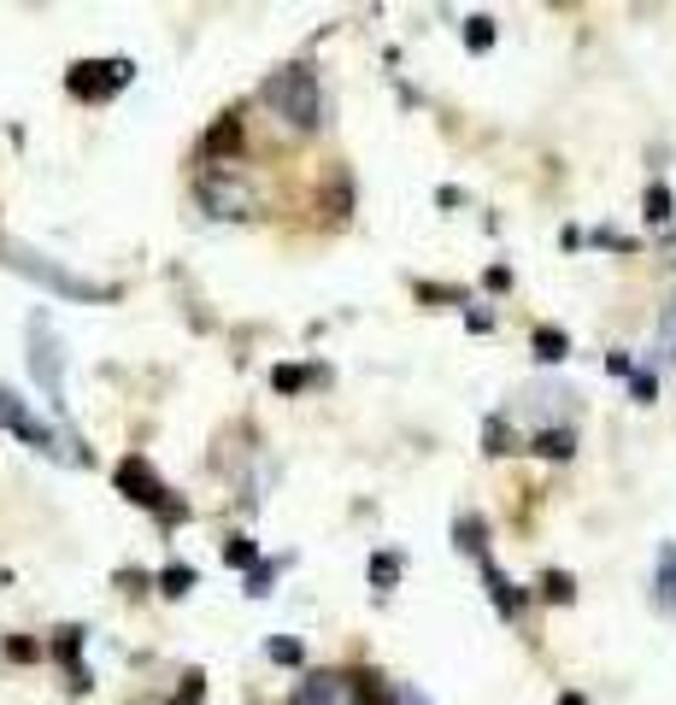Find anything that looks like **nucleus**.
Wrapping results in <instances>:
<instances>
[{"label": "nucleus", "instance_id": "f257e3e1", "mask_svg": "<svg viewBox=\"0 0 676 705\" xmlns=\"http://www.w3.org/2000/svg\"><path fill=\"white\" fill-rule=\"evenodd\" d=\"M265 106L289 124L294 136H312V130H324V83H318V71L312 66H282L265 77Z\"/></svg>", "mask_w": 676, "mask_h": 705}, {"label": "nucleus", "instance_id": "f03ea898", "mask_svg": "<svg viewBox=\"0 0 676 705\" xmlns=\"http://www.w3.org/2000/svg\"><path fill=\"white\" fill-rule=\"evenodd\" d=\"M0 265H12L19 277L42 282V289H54V294H66V301H94V306L118 301V282H89V277L66 271L59 259H47V254H36V247L12 242V235H0Z\"/></svg>", "mask_w": 676, "mask_h": 705}, {"label": "nucleus", "instance_id": "7ed1b4c3", "mask_svg": "<svg viewBox=\"0 0 676 705\" xmlns=\"http://www.w3.org/2000/svg\"><path fill=\"white\" fill-rule=\"evenodd\" d=\"M24 336H30V376L42 383L47 406H54V412H66V341L54 336L47 312H30Z\"/></svg>", "mask_w": 676, "mask_h": 705}, {"label": "nucleus", "instance_id": "20e7f679", "mask_svg": "<svg viewBox=\"0 0 676 705\" xmlns=\"http://www.w3.org/2000/svg\"><path fill=\"white\" fill-rule=\"evenodd\" d=\"M0 423H7V430L19 435L24 447L47 453V459H77V453H71V442H59V435L47 430V423H42L36 412H30V406H24L19 395H12V388H0Z\"/></svg>", "mask_w": 676, "mask_h": 705}, {"label": "nucleus", "instance_id": "39448f33", "mask_svg": "<svg viewBox=\"0 0 676 705\" xmlns=\"http://www.w3.org/2000/svg\"><path fill=\"white\" fill-rule=\"evenodd\" d=\"M136 77L130 59H89V66H71V94H83V101H113V94Z\"/></svg>", "mask_w": 676, "mask_h": 705}, {"label": "nucleus", "instance_id": "423d86ee", "mask_svg": "<svg viewBox=\"0 0 676 705\" xmlns=\"http://www.w3.org/2000/svg\"><path fill=\"white\" fill-rule=\"evenodd\" d=\"M289 705H365V688L353 677H341V670H318V677H306L294 688Z\"/></svg>", "mask_w": 676, "mask_h": 705}, {"label": "nucleus", "instance_id": "0eeeda50", "mask_svg": "<svg viewBox=\"0 0 676 705\" xmlns=\"http://www.w3.org/2000/svg\"><path fill=\"white\" fill-rule=\"evenodd\" d=\"M118 489H124V500H136V506H148V512H171L165 482L153 477L148 459H124V465H118Z\"/></svg>", "mask_w": 676, "mask_h": 705}, {"label": "nucleus", "instance_id": "6e6552de", "mask_svg": "<svg viewBox=\"0 0 676 705\" xmlns=\"http://www.w3.org/2000/svg\"><path fill=\"white\" fill-rule=\"evenodd\" d=\"M200 207H207L212 218H247V207H254V200H247L242 195V188H235V183H200Z\"/></svg>", "mask_w": 676, "mask_h": 705}, {"label": "nucleus", "instance_id": "1a4fd4ad", "mask_svg": "<svg viewBox=\"0 0 676 705\" xmlns=\"http://www.w3.org/2000/svg\"><path fill=\"white\" fill-rule=\"evenodd\" d=\"M653 606L676 618V541L658 547V571H653Z\"/></svg>", "mask_w": 676, "mask_h": 705}, {"label": "nucleus", "instance_id": "9d476101", "mask_svg": "<svg viewBox=\"0 0 676 705\" xmlns=\"http://www.w3.org/2000/svg\"><path fill=\"white\" fill-rule=\"evenodd\" d=\"M482 583H489V594H494V606L506 611V618H517V606H524V600H517V594H512V583H506V576L494 571V564H482Z\"/></svg>", "mask_w": 676, "mask_h": 705}, {"label": "nucleus", "instance_id": "9b49d317", "mask_svg": "<svg viewBox=\"0 0 676 705\" xmlns=\"http://www.w3.org/2000/svg\"><path fill=\"white\" fill-rule=\"evenodd\" d=\"M536 453H541V459H571L576 442H571V430H541L536 435Z\"/></svg>", "mask_w": 676, "mask_h": 705}, {"label": "nucleus", "instance_id": "f8f14e48", "mask_svg": "<svg viewBox=\"0 0 676 705\" xmlns=\"http://www.w3.org/2000/svg\"><path fill=\"white\" fill-rule=\"evenodd\" d=\"M188 588H195V571H188V564H171V571H160V594H171V600H183Z\"/></svg>", "mask_w": 676, "mask_h": 705}, {"label": "nucleus", "instance_id": "ddd939ff", "mask_svg": "<svg viewBox=\"0 0 676 705\" xmlns=\"http://www.w3.org/2000/svg\"><path fill=\"white\" fill-rule=\"evenodd\" d=\"M564 353H571V341H564L559 329H536V359L553 365V359H564Z\"/></svg>", "mask_w": 676, "mask_h": 705}, {"label": "nucleus", "instance_id": "4468645a", "mask_svg": "<svg viewBox=\"0 0 676 705\" xmlns=\"http://www.w3.org/2000/svg\"><path fill=\"white\" fill-rule=\"evenodd\" d=\"M224 559H230V564H242V571H254V564H259V547L247 541V536H230V547H224Z\"/></svg>", "mask_w": 676, "mask_h": 705}, {"label": "nucleus", "instance_id": "2eb2a0df", "mask_svg": "<svg viewBox=\"0 0 676 705\" xmlns=\"http://www.w3.org/2000/svg\"><path fill=\"white\" fill-rule=\"evenodd\" d=\"M395 576H400V559H395V553H376V559H371V583H376V588H395Z\"/></svg>", "mask_w": 676, "mask_h": 705}, {"label": "nucleus", "instance_id": "dca6fc26", "mask_svg": "<svg viewBox=\"0 0 676 705\" xmlns=\"http://www.w3.org/2000/svg\"><path fill=\"white\" fill-rule=\"evenodd\" d=\"M489 42H494V19H482V12H477V19L465 24V47H477V54H482Z\"/></svg>", "mask_w": 676, "mask_h": 705}, {"label": "nucleus", "instance_id": "f3484780", "mask_svg": "<svg viewBox=\"0 0 676 705\" xmlns=\"http://www.w3.org/2000/svg\"><path fill=\"white\" fill-rule=\"evenodd\" d=\"M648 218H653V224H665V218H671V188L665 183L648 188Z\"/></svg>", "mask_w": 676, "mask_h": 705}, {"label": "nucleus", "instance_id": "a211bd4d", "mask_svg": "<svg viewBox=\"0 0 676 705\" xmlns=\"http://www.w3.org/2000/svg\"><path fill=\"white\" fill-rule=\"evenodd\" d=\"M265 653L277 658V665H301V641H289V635H277V641H265Z\"/></svg>", "mask_w": 676, "mask_h": 705}, {"label": "nucleus", "instance_id": "6ab92c4d", "mask_svg": "<svg viewBox=\"0 0 676 705\" xmlns=\"http://www.w3.org/2000/svg\"><path fill=\"white\" fill-rule=\"evenodd\" d=\"M541 594H547V600H571L576 588H571V576H564V571H547L541 576Z\"/></svg>", "mask_w": 676, "mask_h": 705}, {"label": "nucleus", "instance_id": "aec40b11", "mask_svg": "<svg viewBox=\"0 0 676 705\" xmlns=\"http://www.w3.org/2000/svg\"><path fill=\"white\" fill-rule=\"evenodd\" d=\"M271 583H277V564H254L247 571V594H271Z\"/></svg>", "mask_w": 676, "mask_h": 705}, {"label": "nucleus", "instance_id": "412c9836", "mask_svg": "<svg viewBox=\"0 0 676 705\" xmlns=\"http://www.w3.org/2000/svg\"><path fill=\"white\" fill-rule=\"evenodd\" d=\"M383 705H423V694H418L412 682H395V688L383 694Z\"/></svg>", "mask_w": 676, "mask_h": 705}, {"label": "nucleus", "instance_id": "4be33fe9", "mask_svg": "<svg viewBox=\"0 0 676 705\" xmlns=\"http://www.w3.org/2000/svg\"><path fill=\"white\" fill-rule=\"evenodd\" d=\"M271 383L282 388V395H294V388L306 383V371H294V365H282V371H271Z\"/></svg>", "mask_w": 676, "mask_h": 705}, {"label": "nucleus", "instance_id": "5701e85b", "mask_svg": "<svg viewBox=\"0 0 676 705\" xmlns=\"http://www.w3.org/2000/svg\"><path fill=\"white\" fill-rule=\"evenodd\" d=\"M183 705H200V677H188V688H183Z\"/></svg>", "mask_w": 676, "mask_h": 705}, {"label": "nucleus", "instance_id": "b1692460", "mask_svg": "<svg viewBox=\"0 0 676 705\" xmlns=\"http://www.w3.org/2000/svg\"><path fill=\"white\" fill-rule=\"evenodd\" d=\"M665 341H671V359H676V306H671V318H665Z\"/></svg>", "mask_w": 676, "mask_h": 705}, {"label": "nucleus", "instance_id": "393cba45", "mask_svg": "<svg viewBox=\"0 0 676 705\" xmlns=\"http://www.w3.org/2000/svg\"><path fill=\"white\" fill-rule=\"evenodd\" d=\"M559 705H583V700H576V694H571V700H559Z\"/></svg>", "mask_w": 676, "mask_h": 705}]
</instances>
